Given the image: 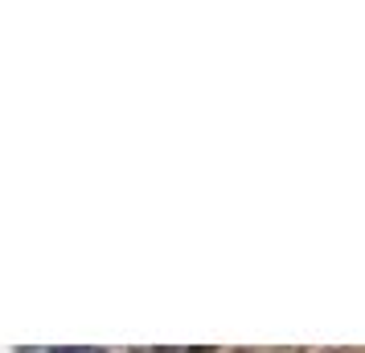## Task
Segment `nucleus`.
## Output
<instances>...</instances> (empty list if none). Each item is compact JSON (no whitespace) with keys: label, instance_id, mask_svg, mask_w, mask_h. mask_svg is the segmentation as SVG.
I'll return each mask as SVG.
<instances>
[{"label":"nucleus","instance_id":"f257e3e1","mask_svg":"<svg viewBox=\"0 0 365 353\" xmlns=\"http://www.w3.org/2000/svg\"><path fill=\"white\" fill-rule=\"evenodd\" d=\"M189 353H214V349H189Z\"/></svg>","mask_w":365,"mask_h":353}]
</instances>
